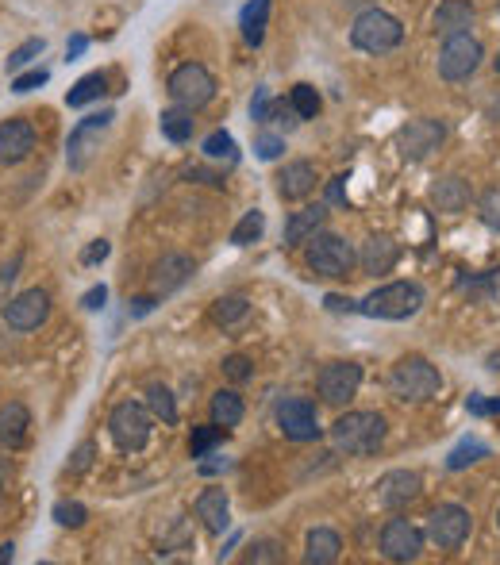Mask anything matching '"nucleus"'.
Masks as SVG:
<instances>
[{"label":"nucleus","instance_id":"obj_1","mask_svg":"<svg viewBox=\"0 0 500 565\" xmlns=\"http://www.w3.org/2000/svg\"><path fill=\"white\" fill-rule=\"evenodd\" d=\"M389 435V419L381 412H343V416L331 423V443L339 454H354V458H366L377 454L381 443Z\"/></svg>","mask_w":500,"mask_h":565},{"label":"nucleus","instance_id":"obj_2","mask_svg":"<svg viewBox=\"0 0 500 565\" xmlns=\"http://www.w3.org/2000/svg\"><path fill=\"white\" fill-rule=\"evenodd\" d=\"M439 389H443V373L420 354H404L389 373V393L400 404H427L439 396Z\"/></svg>","mask_w":500,"mask_h":565},{"label":"nucleus","instance_id":"obj_3","mask_svg":"<svg viewBox=\"0 0 500 565\" xmlns=\"http://www.w3.org/2000/svg\"><path fill=\"white\" fill-rule=\"evenodd\" d=\"M424 304H427V293L420 281H389V285H381V289H374V293L366 296V300L358 304V312L370 316V320H408V316H416Z\"/></svg>","mask_w":500,"mask_h":565},{"label":"nucleus","instance_id":"obj_4","mask_svg":"<svg viewBox=\"0 0 500 565\" xmlns=\"http://www.w3.org/2000/svg\"><path fill=\"white\" fill-rule=\"evenodd\" d=\"M350 43L362 54H389L404 43V24L385 8H366L354 24H350Z\"/></svg>","mask_w":500,"mask_h":565},{"label":"nucleus","instance_id":"obj_5","mask_svg":"<svg viewBox=\"0 0 500 565\" xmlns=\"http://www.w3.org/2000/svg\"><path fill=\"white\" fill-rule=\"evenodd\" d=\"M304 262H308V270L316 273V277L339 281V277H347V273L358 266V254H354V246H350L343 235L316 231V235L304 243Z\"/></svg>","mask_w":500,"mask_h":565},{"label":"nucleus","instance_id":"obj_6","mask_svg":"<svg viewBox=\"0 0 500 565\" xmlns=\"http://www.w3.org/2000/svg\"><path fill=\"white\" fill-rule=\"evenodd\" d=\"M481 62H485V47H481V39H474L470 31H454L443 39V47H439V77L443 81H470V77L481 70Z\"/></svg>","mask_w":500,"mask_h":565},{"label":"nucleus","instance_id":"obj_7","mask_svg":"<svg viewBox=\"0 0 500 565\" xmlns=\"http://www.w3.org/2000/svg\"><path fill=\"white\" fill-rule=\"evenodd\" d=\"M150 431H154V416H150L147 404L124 400V404H116L112 416H108V435H112V443L120 446V450H127V454L143 450V446L150 443Z\"/></svg>","mask_w":500,"mask_h":565},{"label":"nucleus","instance_id":"obj_8","mask_svg":"<svg viewBox=\"0 0 500 565\" xmlns=\"http://www.w3.org/2000/svg\"><path fill=\"white\" fill-rule=\"evenodd\" d=\"M112 120H116L112 108L89 112L85 120H77V127L70 131V139H66V166H70V173H81L89 162H93V154H97L100 143H104V135H108Z\"/></svg>","mask_w":500,"mask_h":565},{"label":"nucleus","instance_id":"obj_9","mask_svg":"<svg viewBox=\"0 0 500 565\" xmlns=\"http://www.w3.org/2000/svg\"><path fill=\"white\" fill-rule=\"evenodd\" d=\"M277 431L289 439V443H320L324 427H320V416H316V404L308 396H285L277 400Z\"/></svg>","mask_w":500,"mask_h":565},{"label":"nucleus","instance_id":"obj_10","mask_svg":"<svg viewBox=\"0 0 500 565\" xmlns=\"http://www.w3.org/2000/svg\"><path fill=\"white\" fill-rule=\"evenodd\" d=\"M166 93L174 104H185V108H204V104H212L216 100V77L208 74L200 62H185V66H177L170 81H166Z\"/></svg>","mask_w":500,"mask_h":565},{"label":"nucleus","instance_id":"obj_11","mask_svg":"<svg viewBox=\"0 0 500 565\" xmlns=\"http://www.w3.org/2000/svg\"><path fill=\"white\" fill-rule=\"evenodd\" d=\"M470 531H474V516L462 508V504H439V508H431V516H427V539L435 542L439 550H458L462 542L470 539Z\"/></svg>","mask_w":500,"mask_h":565},{"label":"nucleus","instance_id":"obj_12","mask_svg":"<svg viewBox=\"0 0 500 565\" xmlns=\"http://www.w3.org/2000/svg\"><path fill=\"white\" fill-rule=\"evenodd\" d=\"M443 139H447V123L443 120H435V116L408 120L397 131L400 158H408V162H424L427 154H435V150L443 147Z\"/></svg>","mask_w":500,"mask_h":565},{"label":"nucleus","instance_id":"obj_13","mask_svg":"<svg viewBox=\"0 0 500 565\" xmlns=\"http://www.w3.org/2000/svg\"><path fill=\"white\" fill-rule=\"evenodd\" d=\"M316 389H320V400L331 404V408H347L350 400L362 389V366L358 362H327L316 377Z\"/></svg>","mask_w":500,"mask_h":565},{"label":"nucleus","instance_id":"obj_14","mask_svg":"<svg viewBox=\"0 0 500 565\" xmlns=\"http://www.w3.org/2000/svg\"><path fill=\"white\" fill-rule=\"evenodd\" d=\"M0 316L12 331H39L50 316V293L47 289H27L12 296L8 304H0Z\"/></svg>","mask_w":500,"mask_h":565},{"label":"nucleus","instance_id":"obj_15","mask_svg":"<svg viewBox=\"0 0 500 565\" xmlns=\"http://www.w3.org/2000/svg\"><path fill=\"white\" fill-rule=\"evenodd\" d=\"M381 554L389 558V562H416L420 554H424V542L427 535L420 527H412L408 519H389L385 527H381Z\"/></svg>","mask_w":500,"mask_h":565},{"label":"nucleus","instance_id":"obj_16","mask_svg":"<svg viewBox=\"0 0 500 565\" xmlns=\"http://www.w3.org/2000/svg\"><path fill=\"white\" fill-rule=\"evenodd\" d=\"M374 492L381 508H393V512H397V508L412 504V500L424 492V477H420L416 469H389L374 485Z\"/></svg>","mask_w":500,"mask_h":565},{"label":"nucleus","instance_id":"obj_17","mask_svg":"<svg viewBox=\"0 0 500 565\" xmlns=\"http://www.w3.org/2000/svg\"><path fill=\"white\" fill-rule=\"evenodd\" d=\"M35 123L31 120H4L0 123V166H20L35 150Z\"/></svg>","mask_w":500,"mask_h":565},{"label":"nucleus","instance_id":"obj_18","mask_svg":"<svg viewBox=\"0 0 500 565\" xmlns=\"http://www.w3.org/2000/svg\"><path fill=\"white\" fill-rule=\"evenodd\" d=\"M197 273V262L189 258V254H162L158 262H154V270H150V289L158 296H170V293H177L189 277Z\"/></svg>","mask_w":500,"mask_h":565},{"label":"nucleus","instance_id":"obj_19","mask_svg":"<svg viewBox=\"0 0 500 565\" xmlns=\"http://www.w3.org/2000/svg\"><path fill=\"white\" fill-rule=\"evenodd\" d=\"M197 519L212 531V535H224L231 527V496L224 485H208L197 496Z\"/></svg>","mask_w":500,"mask_h":565},{"label":"nucleus","instance_id":"obj_20","mask_svg":"<svg viewBox=\"0 0 500 565\" xmlns=\"http://www.w3.org/2000/svg\"><path fill=\"white\" fill-rule=\"evenodd\" d=\"M327 208H331V204H308V208L293 212V216L285 220L281 243H285V246H304L308 239H312V235H316V231H324Z\"/></svg>","mask_w":500,"mask_h":565},{"label":"nucleus","instance_id":"obj_21","mask_svg":"<svg viewBox=\"0 0 500 565\" xmlns=\"http://www.w3.org/2000/svg\"><path fill=\"white\" fill-rule=\"evenodd\" d=\"M312 189H316V166L304 162V158L289 162L285 170L277 173V197L289 200V204H293V200H304Z\"/></svg>","mask_w":500,"mask_h":565},{"label":"nucleus","instance_id":"obj_22","mask_svg":"<svg viewBox=\"0 0 500 565\" xmlns=\"http://www.w3.org/2000/svg\"><path fill=\"white\" fill-rule=\"evenodd\" d=\"M27 427H31V412L24 400H8L0 408V450H20L27 443Z\"/></svg>","mask_w":500,"mask_h":565},{"label":"nucleus","instance_id":"obj_23","mask_svg":"<svg viewBox=\"0 0 500 565\" xmlns=\"http://www.w3.org/2000/svg\"><path fill=\"white\" fill-rule=\"evenodd\" d=\"M470 181H462V177H439L435 185H431V204L439 208V212H447V216H458V212H466L470 208Z\"/></svg>","mask_w":500,"mask_h":565},{"label":"nucleus","instance_id":"obj_24","mask_svg":"<svg viewBox=\"0 0 500 565\" xmlns=\"http://www.w3.org/2000/svg\"><path fill=\"white\" fill-rule=\"evenodd\" d=\"M400 258V246L389 239V235H370L366 243H362V250H358V266L366 273H389L393 266H397Z\"/></svg>","mask_w":500,"mask_h":565},{"label":"nucleus","instance_id":"obj_25","mask_svg":"<svg viewBox=\"0 0 500 565\" xmlns=\"http://www.w3.org/2000/svg\"><path fill=\"white\" fill-rule=\"evenodd\" d=\"M474 24V4L470 0H443L439 8H435V16H431V31L435 35H454V31H470Z\"/></svg>","mask_w":500,"mask_h":565},{"label":"nucleus","instance_id":"obj_26","mask_svg":"<svg viewBox=\"0 0 500 565\" xmlns=\"http://www.w3.org/2000/svg\"><path fill=\"white\" fill-rule=\"evenodd\" d=\"M339 554H343V539L331 527L308 531V539H304V562L308 565H331L339 562Z\"/></svg>","mask_w":500,"mask_h":565},{"label":"nucleus","instance_id":"obj_27","mask_svg":"<svg viewBox=\"0 0 500 565\" xmlns=\"http://www.w3.org/2000/svg\"><path fill=\"white\" fill-rule=\"evenodd\" d=\"M158 127H162V135H166L170 143H189V139H193V127H197L193 108H185V104L166 108V112H162V120H158Z\"/></svg>","mask_w":500,"mask_h":565},{"label":"nucleus","instance_id":"obj_28","mask_svg":"<svg viewBox=\"0 0 500 565\" xmlns=\"http://www.w3.org/2000/svg\"><path fill=\"white\" fill-rule=\"evenodd\" d=\"M266 20H270V0H250L239 16V27H243V39L247 47H262L266 39Z\"/></svg>","mask_w":500,"mask_h":565},{"label":"nucleus","instance_id":"obj_29","mask_svg":"<svg viewBox=\"0 0 500 565\" xmlns=\"http://www.w3.org/2000/svg\"><path fill=\"white\" fill-rule=\"evenodd\" d=\"M243 396L235 393V389H220V393L212 396V423H220V427H239L243 423Z\"/></svg>","mask_w":500,"mask_h":565},{"label":"nucleus","instance_id":"obj_30","mask_svg":"<svg viewBox=\"0 0 500 565\" xmlns=\"http://www.w3.org/2000/svg\"><path fill=\"white\" fill-rule=\"evenodd\" d=\"M104 93H108V74H104V70H97V74H85L74 85V89L66 93V108H85V104L100 100Z\"/></svg>","mask_w":500,"mask_h":565},{"label":"nucleus","instance_id":"obj_31","mask_svg":"<svg viewBox=\"0 0 500 565\" xmlns=\"http://www.w3.org/2000/svg\"><path fill=\"white\" fill-rule=\"evenodd\" d=\"M208 316H212L216 327H235V323H243L250 316V300L247 296H220Z\"/></svg>","mask_w":500,"mask_h":565},{"label":"nucleus","instance_id":"obj_32","mask_svg":"<svg viewBox=\"0 0 500 565\" xmlns=\"http://www.w3.org/2000/svg\"><path fill=\"white\" fill-rule=\"evenodd\" d=\"M147 408H150V416L162 419L166 427H174L177 423V400L166 385H147Z\"/></svg>","mask_w":500,"mask_h":565},{"label":"nucleus","instance_id":"obj_33","mask_svg":"<svg viewBox=\"0 0 500 565\" xmlns=\"http://www.w3.org/2000/svg\"><path fill=\"white\" fill-rule=\"evenodd\" d=\"M200 150H204L208 162H227V166L239 162V147H235V139H231L227 131H212V135L200 143Z\"/></svg>","mask_w":500,"mask_h":565},{"label":"nucleus","instance_id":"obj_34","mask_svg":"<svg viewBox=\"0 0 500 565\" xmlns=\"http://www.w3.org/2000/svg\"><path fill=\"white\" fill-rule=\"evenodd\" d=\"M227 435V427H220V423H208V427H193V439H189V454L193 458H208L212 454V446H220Z\"/></svg>","mask_w":500,"mask_h":565},{"label":"nucleus","instance_id":"obj_35","mask_svg":"<svg viewBox=\"0 0 500 565\" xmlns=\"http://www.w3.org/2000/svg\"><path fill=\"white\" fill-rule=\"evenodd\" d=\"M262 231H266V216L258 212V208H250L243 220L235 223V231H231V246H250L262 239Z\"/></svg>","mask_w":500,"mask_h":565},{"label":"nucleus","instance_id":"obj_36","mask_svg":"<svg viewBox=\"0 0 500 565\" xmlns=\"http://www.w3.org/2000/svg\"><path fill=\"white\" fill-rule=\"evenodd\" d=\"M481 458H489V446L477 443V439H466V443H458L447 454V469L450 473H458V469L474 466V462H481Z\"/></svg>","mask_w":500,"mask_h":565},{"label":"nucleus","instance_id":"obj_37","mask_svg":"<svg viewBox=\"0 0 500 565\" xmlns=\"http://www.w3.org/2000/svg\"><path fill=\"white\" fill-rule=\"evenodd\" d=\"M289 100H293V108L300 112V120H316L320 108H324V100H320V93H316V85H304V81L293 85Z\"/></svg>","mask_w":500,"mask_h":565},{"label":"nucleus","instance_id":"obj_38","mask_svg":"<svg viewBox=\"0 0 500 565\" xmlns=\"http://www.w3.org/2000/svg\"><path fill=\"white\" fill-rule=\"evenodd\" d=\"M47 50V39H27V43H20V47L8 54V74H24V66H31L39 54Z\"/></svg>","mask_w":500,"mask_h":565},{"label":"nucleus","instance_id":"obj_39","mask_svg":"<svg viewBox=\"0 0 500 565\" xmlns=\"http://www.w3.org/2000/svg\"><path fill=\"white\" fill-rule=\"evenodd\" d=\"M477 216H481V223H485L489 231H500V189L497 185L481 193V200H477Z\"/></svg>","mask_w":500,"mask_h":565},{"label":"nucleus","instance_id":"obj_40","mask_svg":"<svg viewBox=\"0 0 500 565\" xmlns=\"http://www.w3.org/2000/svg\"><path fill=\"white\" fill-rule=\"evenodd\" d=\"M85 519H89V508L77 504V500H58V504H54V523H58V527H81Z\"/></svg>","mask_w":500,"mask_h":565},{"label":"nucleus","instance_id":"obj_41","mask_svg":"<svg viewBox=\"0 0 500 565\" xmlns=\"http://www.w3.org/2000/svg\"><path fill=\"white\" fill-rule=\"evenodd\" d=\"M266 123H277V127L293 131V127H297V123H304V120H300V112L293 108V100H274V104H270V116H266Z\"/></svg>","mask_w":500,"mask_h":565},{"label":"nucleus","instance_id":"obj_42","mask_svg":"<svg viewBox=\"0 0 500 565\" xmlns=\"http://www.w3.org/2000/svg\"><path fill=\"white\" fill-rule=\"evenodd\" d=\"M254 154H258L262 162H277V158L285 154V139L274 135V131H262V135L254 139Z\"/></svg>","mask_w":500,"mask_h":565},{"label":"nucleus","instance_id":"obj_43","mask_svg":"<svg viewBox=\"0 0 500 565\" xmlns=\"http://www.w3.org/2000/svg\"><path fill=\"white\" fill-rule=\"evenodd\" d=\"M50 81V70H43V66H35V70H27V74H16L12 77V93H31V89H43Z\"/></svg>","mask_w":500,"mask_h":565},{"label":"nucleus","instance_id":"obj_44","mask_svg":"<svg viewBox=\"0 0 500 565\" xmlns=\"http://www.w3.org/2000/svg\"><path fill=\"white\" fill-rule=\"evenodd\" d=\"M224 377L227 381H235V385H243V381H250L254 377V366H250V358H243V354H231V358H224Z\"/></svg>","mask_w":500,"mask_h":565},{"label":"nucleus","instance_id":"obj_45","mask_svg":"<svg viewBox=\"0 0 500 565\" xmlns=\"http://www.w3.org/2000/svg\"><path fill=\"white\" fill-rule=\"evenodd\" d=\"M20 262H24V258H20V254H12V258L0 266V304H8V289H12V285H16V277H20Z\"/></svg>","mask_w":500,"mask_h":565},{"label":"nucleus","instance_id":"obj_46","mask_svg":"<svg viewBox=\"0 0 500 565\" xmlns=\"http://www.w3.org/2000/svg\"><path fill=\"white\" fill-rule=\"evenodd\" d=\"M93 454H97V446L85 439V443H81L74 454H70V466H66V473H74V477H77V473H85V469L93 466Z\"/></svg>","mask_w":500,"mask_h":565},{"label":"nucleus","instance_id":"obj_47","mask_svg":"<svg viewBox=\"0 0 500 565\" xmlns=\"http://www.w3.org/2000/svg\"><path fill=\"white\" fill-rule=\"evenodd\" d=\"M270 89L262 85V89H254V100H250V120L254 123H266V116H270Z\"/></svg>","mask_w":500,"mask_h":565},{"label":"nucleus","instance_id":"obj_48","mask_svg":"<svg viewBox=\"0 0 500 565\" xmlns=\"http://www.w3.org/2000/svg\"><path fill=\"white\" fill-rule=\"evenodd\" d=\"M281 558H285V554H281V546L270 542V539L250 546V562H281Z\"/></svg>","mask_w":500,"mask_h":565},{"label":"nucleus","instance_id":"obj_49","mask_svg":"<svg viewBox=\"0 0 500 565\" xmlns=\"http://www.w3.org/2000/svg\"><path fill=\"white\" fill-rule=\"evenodd\" d=\"M185 181H200V185H212V189H224V173L204 170V166H189V170H185Z\"/></svg>","mask_w":500,"mask_h":565},{"label":"nucleus","instance_id":"obj_50","mask_svg":"<svg viewBox=\"0 0 500 565\" xmlns=\"http://www.w3.org/2000/svg\"><path fill=\"white\" fill-rule=\"evenodd\" d=\"M158 308V293L154 296H135V300H127V316L131 320H143V316H150Z\"/></svg>","mask_w":500,"mask_h":565},{"label":"nucleus","instance_id":"obj_51","mask_svg":"<svg viewBox=\"0 0 500 565\" xmlns=\"http://www.w3.org/2000/svg\"><path fill=\"white\" fill-rule=\"evenodd\" d=\"M112 254V246L104 243V239H93V243L85 246V254H81V266H97V262H104Z\"/></svg>","mask_w":500,"mask_h":565},{"label":"nucleus","instance_id":"obj_52","mask_svg":"<svg viewBox=\"0 0 500 565\" xmlns=\"http://www.w3.org/2000/svg\"><path fill=\"white\" fill-rule=\"evenodd\" d=\"M327 204H335V208H343V204H347V177H343V173L327 181Z\"/></svg>","mask_w":500,"mask_h":565},{"label":"nucleus","instance_id":"obj_53","mask_svg":"<svg viewBox=\"0 0 500 565\" xmlns=\"http://www.w3.org/2000/svg\"><path fill=\"white\" fill-rule=\"evenodd\" d=\"M466 408H470L474 416H500V396H497V400H481V396H470V400H466Z\"/></svg>","mask_w":500,"mask_h":565},{"label":"nucleus","instance_id":"obj_54","mask_svg":"<svg viewBox=\"0 0 500 565\" xmlns=\"http://www.w3.org/2000/svg\"><path fill=\"white\" fill-rule=\"evenodd\" d=\"M104 300H108V289L97 285V289H89V293L81 296V308H85V312H100V308H104Z\"/></svg>","mask_w":500,"mask_h":565},{"label":"nucleus","instance_id":"obj_55","mask_svg":"<svg viewBox=\"0 0 500 565\" xmlns=\"http://www.w3.org/2000/svg\"><path fill=\"white\" fill-rule=\"evenodd\" d=\"M324 304H327V312H358V304H354L350 296H339V293H331Z\"/></svg>","mask_w":500,"mask_h":565},{"label":"nucleus","instance_id":"obj_56","mask_svg":"<svg viewBox=\"0 0 500 565\" xmlns=\"http://www.w3.org/2000/svg\"><path fill=\"white\" fill-rule=\"evenodd\" d=\"M197 469H200V477H212V473H220V469H227V458H220V454H208V462L200 458Z\"/></svg>","mask_w":500,"mask_h":565},{"label":"nucleus","instance_id":"obj_57","mask_svg":"<svg viewBox=\"0 0 500 565\" xmlns=\"http://www.w3.org/2000/svg\"><path fill=\"white\" fill-rule=\"evenodd\" d=\"M85 47H89V39H85V35H74V39L66 43V62L81 58V54H85Z\"/></svg>","mask_w":500,"mask_h":565},{"label":"nucleus","instance_id":"obj_58","mask_svg":"<svg viewBox=\"0 0 500 565\" xmlns=\"http://www.w3.org/2000/svg\"><path fill=\"white\" fill-rule=\"evenodd\" d=\"M8 481H12V462H8V458H0V496L8 492Z\"/></svg>","mask_w":500,"mask_h":565},{"label":"nucleus","instance_id":"obj_59","mask_svg":"<svg viewBox=\"0 0 500 565\" xmlns=\"http://www.w3.org/2000/svg\"><path fill=\"white\" fill-rule=\"evenodd\" d=\"M12 558H16V546H12V542H0V565L12 562Z\"/></svg>","mask_w":500,"mask_h":565},{"label":"nucleus","instance_id":"obj_60","mask_svg":"<svg viewBox=\"0 0 500 565\" xmlns=\"http://www.w3.org/2000/svg\"><path fill=\"white\" fill-rule=\"evenodd\" d=\"M493 70L500 74V50H497V58H493Z\"/></svg>","mask_w":500,"mask_h":565},{"label":"nucleus","instance_id":"obj_61","mask_svg":"<svg viewBox=\"0 0 500 565\" xmlns=\"http://www.w3.org/2000/svg\"><path fill=\"white\" fill-rule=\"evenodd\" d=\"M497 527H500V512H497Z\"/></svg>","mask_w":500,"mask_h":565}]
</instances>
